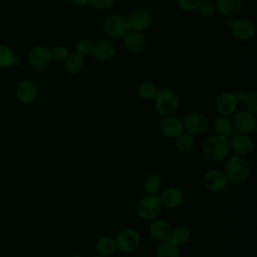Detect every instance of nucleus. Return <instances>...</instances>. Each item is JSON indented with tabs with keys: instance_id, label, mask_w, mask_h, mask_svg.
Listing matches in <instances>:
<instances>
[{
	"instance_id": "obj_1",
	"label": "nucleus",
	"mask_w": 257,
	"mask_h": 257,
	"mask_svg": "<svg viewBox=\"0 0 257 257\" xmlns=\"http://www.w3.org/2000/svg\"><path fill=\"white\" fill-rule=\"evenodd\" d=\"M230 141L227 137L216 135L208 138L203 146L202 152L204 157L212 162H218L225 159L230 153Z\"/></svg>"
},
{
	"instance_id": "obj_2",
	"label": "nucleus",
	"mask_w": 257,
	"mask_h": 257,
	"mask_svg": "<svg viewBox=\"0 0 257 257\" xmlns=\"http://www.w3.org/2000/svg\"><path fill=\"white\" fill-rule=\"evenodd\" d=\"M224 173L228 181H231L233 183H241L245 181L249 176V162L245 157L241 155L232 156L226 162Z\"/></svg>"
},
{
	"instance_id": "obj_3",
	"label": "nucleus",
	"mask_w": 257,
	"mask_h": 257,
	"mask_svg": "<svg viewBox=\"0 0 257 257\" xmlns=\"http://www.w3.org/2000/svg\"><path fill=\"white\" fill-rule=\"evenodd\" d=\"M155 100V108L162 115H170L178 107L179 98L177 93L168 87L158 90Z\"/></svg>"
},
{
	"instance_id": "obj_4",
	"label": "nucleus",
	"mask_w": 257,
	"mask_h": 257,
	"mask_svg": "<svg viewBox=\"0 0 257 257\" xmlns=\"http://www.w3.org/2000/svg\"><path fill=\"white\" fill-rule=\"evenodd\" d=\"M130 30L127 17L123 14L114 13L109 15L103 23V31L112 39L121 38Z\"/></svg>"
},
{
	"instance_id": "obj_5",
	"label": "nucleus",
	"mask_w": 257,
	"mask_h": 257,
	"mask_svg": "<svg viewBox=\"0 0 257 257\" xmlns=\"http://www.w3.org/2000/svg\"><path fill=\"white\" fill-rule=\"evenodd\" d=\"M227 24L233 37H235L238 40L248 41L255 36V24L249 19L229 18L227 20Z\"/></svg>"
},
{
	"instance_id": "obj_6",
	"label": "nucleus",
	"mask_w": 257,
	"mask_h": 257,
	"mask_svg": "<svg viewBox=\"0 0 257 257\" xmlns=\"http://www.w3.org/2000/svg\"><path fill=\"white\" fill-rule=\"evenodd\" d=\"M161 211L162 203L160 197L156 195L143 198L137 206V213L140 218L148 221L156 219L161 214Z\"/></svg>"
},
{
	"instance_id": "obj_7",
	"label": "nucleus",
	"mask_w": 257,
	"mask_h": 257,
	"mask_svg": "<svg viewBox=\"0 0 257 257\" xmlns=\"http://www.w3.org/2000/svg\"><path fill=\"white\" fill-rule=\"evenodd\" d=\"M115 245L119 251L123 253H132L136 251L141 244V236L135 229H124L117 234Z\"/></svg>"
},
{
	"instance_id": "obj_8",
	"label": "nucleus",
	"mask_w": 257,
	"mask_h": 257,
	"mask_svg": "<svg viewBox=\"0 0 257 257\" xmlns=\"http://www.w3.org/2000/svg\"><path fill=\"white\" fill-rule=\"evenodd\" d=\"M208 117L202 112H192L188 114L183 121V127L192 136L203 134L208 128Z\"/></svg>"
},
{
	"instance_id": "obj_9",
	"label": "nucleus",
	"mask_w": 257,
	"mask_h": 257,
	"mask_svg": "<svg viewBox=\"0 0 257 257\" xmlns=\"http://www.w3.org/2000/svg\"><path fill=\"white\" fill-rule=\"evenodd\" d=\"M38 95V87L36 83L30 79L20 81L15 88V96L17 100L23 104L32 103Z\"/></svg>"
},
{
	"instance_id": "obj_10",
	"label": "nucleus",
	"mask_w": 257,
	"mask_h": 257,
	"mask_svg": "<svg viewBox=\"0 0 257 257\" xmlns=\"http://www.w3.org/2000/svg\"><path fill=\"white\" fill-rule=\"evenodd\" d=\"M130 29L143 32L152 25V15L149 10L145 8L135 9L127 18Z\"/></svg>"
},
{
	"instance_id": "obj_11",
	"label": "nucleus",
	"mask_w": 257,
	"mask_h": 257,
	"mask_svg": "<svg viewBox=\"0 0 257 257\" xmlns=\"http://www.w3.org/2000/svg\"><path fill=\"white\" fill-rule=\"evenodd\" d=\"M116 46L110 39H99L93 43L92 56L99 61H108L115 56Z\"/></svg>"
},
{
	"instance_id": "obj_12",
	"label": "nucleus",
	"mask_w": 257,
	"mask_h": 257,
	"mask_svg": "<svg viewBox=\"0 0 257 257\" xmlns=\"http://www.w3.org/2000/svg\"><path fill=\"white\" fill-rule=\"evenodd\" d=\"M28 61L34 68L44 69L52 62L50 50L45 46H35L28 53Z\"/></svg>"
},
{
	"instance_id": "obj_13",
	"label": "nucleus",
	"mask_w": 257,
	"mask_h": 257,
	"mask_svg": "<svg viewBox=\"0 0 257 257\" xmlns=\"http://www.w3.org/2000/svg\"><path fill=\"white\" fill-rule=\"evenodd\" d=\"M234 125L241 134H251L256 130L257 121L255 114L247 109L238 111L234 116Z\"/></svg>"
},
{
	"instance_id": "obj_14",
	"label": "nucleus",
	"mask_w": 257,
	"mask_h": 257,
	"mask_svg": "<svg viewBox=\"0 0 257 257\" xmlns=\"http://www.w3.org/2000/svg\"><path fill=\"white\" fill-rule=\"evenodd\" d=\"M123 38V47L130 53H140L145 49L146 46V38L145 35L136 30L130 29Z\"/></svg>"
},
{
	"instance_id": "obj_15",
	"label": "nucleus",
	"mask_w": 257,
	"mask_h": 257,
	"mask_svg": "<svg viewBox=\"0 0 257 257\" xmlns=\"http://www.w3.org/2000/svg\"><path fill=\"white\" fill-rule=\"evenodd\" d=\"M228 179L224 172L211 170L204 177V184L207 189L213 192H221L228 186Z\"/></svg>"
},
{
	"instance_id": "obj_16",
	"label": "nucleus",
	"mask_w": 257,
	"mask_h": 257,
	"mask_svg": "<svg viewBox=\"0 0 257 257\" xmlns=\"http://www.w3.org/2000/svg\"><path fill=\"white\" fill-rule=\"evenodd\" d=\"M215 9L223 17L233 18L238 15L243 6L242 0H215Z\"/></svg>"
},
{
	"instance_id": "obj_17",
	"label": "nucleus",
	"mask_w": 257,
	"mask_h": 257,
	"mask_svg": "<svg viewBox=\"0 0 257 257\" xmlns=\"http://www.w3.org/2000/svg\"><path fill=\"white\" fill-rule=\"evenodd\" d=\"M237 97L236 94L230 91L222 92L216 101L218 111L223 115H230L232 114L237 108Z\"/></svg>"
},
{
	"instance_id": "obj_18",
	"label": "nucleus",
	"mask_w": 257,
	"mask_h": 257,
	"mask_svg": "<svg viewBox=\"0 0 257 257\" xmlns=\"http://www.w3.org/2000/svg\"><path fill=\"white\" fill-rule=\"evenodd\" d=\"M230 147L238 155L245 156L253 151L254 144L250 137L245 134H236L230 142Z\"/></svg>"
},
{
	"instance_id": "obj_19",
	"label": "nucleus",
	"mask_w": 257,
	"mask_h": 257,
	"mask_svg": "<svg viewBox=\"0 0 257 257\" xmlns=\"http://www.w3.org/2000/svg\"><path fill=\"white\" fill-rule=\"evenodd\" d=\"M183 131V122L176 116H167L161 122V132L170 139H176Z\"/></svg>"
},
{
	"instance_id": "obj_20",
	"label": "nucleus",
	"mask_w": 257,
	"mask_h": 257,
	"mask_svg": "<svg viewBox=\"0 0 257 257\" xmlns=\"http://www.w3.org/2000/svg\"><path fill=\"white\" fill-rule=\"evenodd\" d=\"M160 200L162 205H165L168 208H177L183 203L184 196L179 189L168 188L162 192Z\"/></svg>"
},
{
	"instance_id": "obj_21",
	"label": "nucleus",
	"mask_w": 257,
	"mask_h": 257,
	"mask_svg": "<svg viewBox=\"0 0 257 257\" xmlns=\"http://www.w3.org/2000/svg\"><path fill=\"white\" fill-rule=\"evenodd\" d=\"M171 225L163 220L154 221L150 226V235L159 241H165L170 239L172 234Z\"/></svg>"
},
{
	"instance_id": "obj_22",
	"label": "nucleus",
	"mask_w": 257,
	"mask_h": 257,
	"mask_svg": "<svg viewBox=\"0 0 257 257\" xmlns=\"http://www.w3.org/2000/svg\"><path fill=\"white\" fill-rule=\"evenodd\" d=\"M85 64L84 57L80 54L74 52H71L68 54V56L63 61L64 70L69 74H77L79 73Z\"/></svg>"
},
{
	"instance_id": "obj_23",
	"label": "nucleus",
	"mask_w": 257,
	"mask_h": 257,
	"mask_svg": "<svg viewBox=\"0 0 257 257\" xmlns=\"http://www.w3.org/2000/svg\"><path fill=\"white\" fill-rule=\"evenodd\" d=\"M20 64V59L16 56L11 47L0 44V69H7Z\"/></svg>"
},
{
	"instance_id": "obj_24",
	"label": "nucleus",
	"mask_w": 257,
	"mask_h": 257,
	"mask_svg": "<svg viewBox=\"0 0 257 257\" xmlns=\"http://www.w3.org/2000/svg\"><path fill=\"white\" fill-rule=\"evenodd\" d=\"M157 257H179V247L170 239L161 241L156 250Z\"/></svg>"
},
{
	"instance_id": "obj_25",
	"label": "nucleus",
	"mask_w": 257,
	"mask_h": 257,
	"mask_svg": "<svg viewBox=\"0 0 257 257\" xmlns=\"http://www.w3.org/2000/svg\"><path fill=\"white\" fill-rule=\"evenodd\" d=\"M115 249H116L115 241L109 236L100 237L96 241V250L102 256H109L113 254Z\"/></svg>"
},
{
	"instance_id": "obj_26",
	"label": "nucleus",
	"mask_w": 257,
	"mask_h": 257,
	"mask_svg": "<svg viewBox=\"0 0 257 257\" xmlns=\"http://www.w3.org/2000/svg\"><path fill=\"white\" fill-rule=\"evenodd\" d=\"M214 127H215V131L218 133V135H222L225 137H228L233 132L232 121L227 115H223V114H221L215 119Z\"/></svg>"
},
{
	"instance_id": "obj_27",
	"label": "nucleus",
	"mask_w": 257,
	"mask_h": 257,
	"mask_svg": "<svg viewBox=\"0 0 257 257\" xmlns=\"http://www.w3.org/2000/svg\"><path fill=\"white\" fill-rule=\"evenodd\" d=\"M237 100H241L244 102L245 106L247 107V110H249L252 113L257 112V92L252 91L250 93H246L244 91H239L236 94Z\"/></svg>"
},
{
	"instance_id": "obj_28",
	"label": "nucleus",
	"mask_w": 257,
	"mask_h": 257,
	"mask_svg": "<svg viewBox=\"0 0 257 257\" xmlns=\"http://www.w3.org/2000/svg\"><path fill=\"white\" fill-rule=\"evenodd\" d=\"M190 236H191V233L187 227L179 226L174 230H172L170 240L179 246L187 243L190 240Z\"/></svg>"
},
{
	"instance_id": "obj_29",
	"label": "nucleus",
	"mask_w": 257,
	"mask_h": 257,
	"mask_svg": "<svg viewBox=\"0 0 257 257\" xmlns=\"http://www.w3.org/2000/svg\"><path fill=\"white\" fill-rule=\"evenodd\" d=\"M176 139V146L180 152L187 153L192 150L194 146V138L192 135H190L189 133H182Z\"/></svg>"
},
{
	"instance_id": "obj_30",
	"label": "nucleus",
	"mask_w": 257,
	"mask_h": 257,
	"mask_svg": "<svg viewBox=\"0 0 257 257\" xmlns=\"http://www.w3.org/2000/svg\"><path fill=\"white\" fill-rule=\"evenodd\" d=\"M139 93L144 99L152 100L156 97V95L158 93V88H157L156 84H154L151 81L143 82L139 87Z\"/></svg>"
},
{
	"instance_id": "obj_31",
	"label": "nucleus",
	"mask_w": 257,
	"mask_h": 257,
	"mask_svg": "<svg viewBox=\"0 0 257 257\" xmlns=\"http://www.w3.org/2000/svg\"><path fill=\"white\" fill-rule=\"evenodd\" d=\"M144 188L148 193H150L152 195H156L157 193H159V191L161 189L160 178L156 175L147 176L144 181Z\"/></svg>"
},
{
	"instance_id": "obj_32",
	"label": "nucleus",
	"mask_w": 257,
	"mask_h": 257,
	"mask_svg": "<svg viewBox=\"0 0 257 257\" xmlns=\"http://www.w3.org/2000/svg\"><path fill=\"white\" fill-rule=\"evenodd\" d=\"M196 11H197L198 15H199L201 18L209 19V18H211V17L214 15V13L216 12L215 4H214V2H212V1H210V0L202 1Z\"/></svg>"
},
{
	"instance_id": "obj_33",
	"label": "nucleus",
	"mask_w": 257,
	"mask_h": 257,
	"mask_svg": "<svg viewBox=\"0 0 257 257\" xmlns=\"http://www.w3.org/2000/svg\"><path fill=\"white\" fill-rule=\"evenodd\" d=\"M93 43L88 39H80L75 44V52L81 56H88L92 52Z\"/></svg>"
},
{
	"instance_id": "obj_34",
	"label": "nucleus",
	"mask_w": 257,
	"mask_h": 257,
	"mask_svg": "<svg viewBox=\"0 0 257 257\" xmlns=\"http://www.w3.org/2000/svg\"><path fill=\"white\" fill-rule=\"evenodd\" d=\"M50 53H51L52 61L63 62L65 60V58L68 56L69 51H68L67 47H65L63 45H56L50 50Z\"/></svg>"
},
{
	"instance_id": "obj_35",
	"label": "nucleus",
	"mask_w": 257,
	"mask_h": 257,
	"mask_svg": "<svg viewBox=\"0 0 257 257\" xmlns=\"http://www.w3.org/2000/svg\"><path fill=\"white\" fill-rule=\"evenodd\" d=\"M203 0H177L179 8L187 13H191L197 10Z\"/></svg>"
},
{
	"instance_id": "obj_36",
	"label": "nucleus",
	"mask_w": 257,
	"mask_h": 257,
	"mask_svg": "<svg viewBox=\"0 0 257 257\" xmlns=\"http://www.w3.org/2000/svg\"><path fill=\"white\" fill-rule=\"evenodd\" d=\"M114 2L115 0H87V4L98 10L109 9Z\"/></svg>"
},
{
	"instance_id": "obj_37",
	"label": "nucleus",
	"mask_w": 257,
	"mask_h": 257,
	"mask_svg": "<svg viewBox=\"0 0 257 257\" xmlns=\"http://www.w3.org/2000/svg\"><path fill=\"white\" fill-rule=\"evenodd\" d=\"M69 2L76 6H84L87 4V0H69Z\"/></svg>"
},
{
	"instance_id": "obj_38",
	"label": "nucleus",
	"mask_w": 257,
	"mask_h": 257,
	"mask_svg": "<svg viewBox=\"0 0 257 257\" xmlns=\"http://www.w3.org/2000/svg\"><path fill=\"white\" fill-rule=\"evenodd\" d=\"M92 257H105V256H102V255H95V256H92Z\"/></svg>"
},
{
	"instance_id": "obj_39",
	"label": "nucleus",
	"mask_w": 257,
	"mask_h": 257,
	"mask_svg": "<svg viewBox=\"0 0 257 257\" xmlns=\"http://www.w3.org/2000/svg\"><path fill=\"white\" fill-rule=\"evenodd\" d=\"M72 257H82V256H80V255H74V256H72Z\"/></svg>"
}]
</instances>
